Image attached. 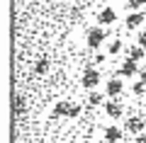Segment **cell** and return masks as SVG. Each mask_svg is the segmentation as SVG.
<instances>
[{"label":"cell","instance_id":"6da1fadb","mask_svg":"<svg viewBox=\"0 0 146 143\" xmlns=\"http://www.w3.org/2000/svg\"><path fill=\"white\" fill-rule=\"evenodd\" d=\"M107 39V32L102 29V27H90L88 34H85V44H88V49H100V44Z\"/></svg>","mask_w":146,"mask_h":143},{"label":"cell","instance_id":"7a4b0ae2","mask_svg":"<svg viewBox=\"0 0 146 143\" xmlns=\"http://www.w3.org/2000/svg\"><path fill=\"white\" fill-rule=\"evenodd\" d=\"M98 82H100V71H98V68H93V66L83 68V75H80V85H83L85 90H95V87H98Z\"/></svg>","mask_w":146,"mask_h":143},{"label":"cell","instance_id":"3957f363","mask_svg":"<svg viewBox=\"0 0 146 143\" xmlns=\"http://www.w3.org/2000/svg\"><path fill=\"white\" fill-rule=\"evenodd\" d=\"M139 71H141L139 63L131 61V58H127V61L122 63V68L115 73V78H134V75H139Z\"/></svg>","mask_w":146,"mask_h":143},{"label":"cell","instance_id":"277c9868","mask_svg":"<svg viewBox=\"0 0 146 143\" xmlns=\"http://www.w3.org/2000/svg\"><path fill=\"white\" fill-rule=\"evenodd\" d=\"M122 90H124V82H122V78H110L107 85H105V95L112 100H117L122 95Z\"/></svg>","mask_w":146,"mask_h":143},{"label":"cell","instance_id":"5b68a950","mask_svg":"<svg viewBox=\"0 0 146 143\" xmlns=\"http://www.w3.org/2000/svg\"><path fill=\"white\" fill-rule=\"evenodd\" d=\"M144 126H146V121L141 117H129V119H127V124H124V131L139 136V133H144Z\"/></svg>","mask_w":146,"mask_h":143},{"label":"cell","instance_id":"8992f818","mask_svg":"<svg viewBox=\"0 0 146 143\" xmlns=\"http://www.w3.org/2000/svg\"><path fill=\"white\" fill-rule=\"evenodd\" d=\"M98 22H100L102 27L115 24V22H117V12H115V7H102V10L98 12Z\"/></svg>","mask_w":146,"mask_h":143},{"label":"cell","instance_id":"52a82bcc","mask_svg":"<svg viewBox=\"0 0 146 143\" xmlns=\"http://www.w3.org/2000/svg\"><path fill=\"white\" fill-rule=\"evenodd\" d=\"M105 114H107L110 119H119L122 114H124V107H122L117 100H110V102H105Z\"/></svg>","mask_w":146,"mask_h":143},{"label":"cell","instance_id":"ba28073f","mask_svg":"<svg viewBox=\"0 0 146 143\" xmlns=\"http://www.w3.org/2000/svg\"><path fill=\"white\" fill-rule=\"evenodd\" d=\"M144 12H129L127 15V20H124V24H127V29H139L141 24H144Z\"/></svg>","mask_w":146,"mask_h":143},{"label":"cell","instance_id":"9c48e42d","mask_svg":"<svg viewBox=\"0 0 146 143\" xmlns=\"http://www.w3.org/2000/svg\"><path fill=\"white\" fill-rule=\"evenodd\" d=\"M122 133H124L122 129H117V126H107V129H105V141H107V143H117V141L122 138Z\"/></svg>","mask_w":146,"mask_h":143},{"label":"cell","instance_id":"30bf717a","mask_svg":"<svg viewBox=\"0 0 146 143\" xmlns=\"http://www.w3.org/2000/svg\"><path fill=\"white\" fill-rule=\"evenodd\" d=\"M144 56H146V51L141 49V46H129V49H127V58H131V61H136V63H139Z\"/></svg>","mask_w":146,"mask_h":143},{"label":"cell","instance_id":"8fae6325","mask_svg":"<svg viewBox=\"0 0 146 143\" xmlns=\"http://www.w3.org/2000/svg\"><path fill=\"white\" fill-rule=\"evenodd\" d=\"M12 112H15V117L17 114H25V97L17 95V92H15V97H12Z\"/></svg>","mask_w":146,"mask_h":143},{"label":"cell","instance_id":"7c38bea8","mask_svg":"<svg viewBox=\"0 0 146 143\" xmlns=\"http://www.w3.org/2000/svg\"><path fill=\"white\" fill-rule=\"evenodd\" d=\"M68 112H71V104L68 102H56L54 104V117H68Z\"/></svg>","mask_w":146,"mask_h":143},{"label":"cell","instance_id":"4fadbf2b","mask_svg":"<svg viewBox=\"0 0 146 143\" xmlns=\"http://www.w3.org/2000/svg\"><path fill=\"white\" fill-rule=\"evenodd\" d=\"M105 102V97H102V92H90L88 95V107H98V104H102Z\"/></svg>","mask_w":146,"mask_h":143},{"label":"cell","instance_id":"5bb4252c","mask_svg":"<svg viewBox=\"0 0 146 143\" xmlns=\"http://www.w3.org/2000/svg\"><path fill=\"white\" fill-rule=\"evenodd\" d=\"M119 51H122V41H119V39L110 41V46H107V53H110V56H117Z\"/></svg>","mask_w":146,"mask_h":143},{"label":"cell","instance_id":"9a60e30c","mask_svg":"<svg viewBox=\"0 0 146 143\" xmlns=\"http://www.w3.org/2000/svg\"><path fill=\"white\" fill-rule=\"evenodd\" d=\"M127 7L131 12H139V7H146V0H127Z\"/></svg>","mask_w":146,"mask_h":143},{"label":"cell","instance_id":"2e32d148","mask_svg":"<svg viewBox=\"0 0 146 143\" xmlns=\"http://www.w3.org/2000/svg\"><path fill=\"white\" fill-rule=\"evenodd\" d=\"M34 71L39 73V75H42V73H46V71H49V61H46V58H39V61H36V66H34Z\"/></svg>","mask_w":146,"mask_h":143},{"label":"cell","instance_id":"e0dca14e","mask_svg":"<svg viewBox=\"0 0 146 143\" xmlns=\"http://www.w3.org/2000/svg\"><path fill=\"white\" fill-rule=\"evenodd\" d=\"M131 92H134V95H144V92H146V82L144 80H136L134 87H131Z\"/></svg>","mask_w":146,"mask_h":143},{"label":"cell","instance_id":"ac0fdd59","mask_svg":"<svg viewBox=\"0 0 146 143\" xmlns=\"http://www.w3.org/2000/svg\"><path fill=\"white\" fill-rule=\"evenodd\" d=\"M139 46H141V49L146 51V27H144V29L139 32Z\"/></svg>","mask_w":146,"mask_h":143},{"label":"cell","instance_id":"d6986e66","mask_svg":"<svg viewBox=\"0 0 146 143\" xmlns=\"http://www.w3.org/2000/svg\"><path fill=\"white\" fill-rule=\"evenodd\" d=\"M78 114H80V107H78V104H71V112H68V117H71V119H76Z\"/></svg>","mask_w":146,"mask_h":143},{"label":"cell","instance_id":"ffe728a7","mask_svg":"<svg viewBox=\"0 0 146 143\" xmlns=\"http://www.w3.org/2000/svg\"><path fill=\"white\" fill-rule=\"evenodd\" d=\"M134 143H146V133H139V136L134 138Z\"/></svg>","mask_w":146,"mask_h":143},{"label":"cell","instance_id":"44dd1931","mask_svg":"<svg viewBox=\"0 0 146 143\" xmlns=\"http://www.w3.org/2000/svg\"><path fill=\"white\" fill-rule=\"evenodd\" d=\"M139 80H144V82H146V66L139 71Z\"/></svg>","mask_w":146,"mask_h":143}]
</instances>
